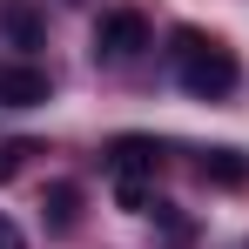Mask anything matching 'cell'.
<instances>
[{"mask_svg": "<svg viewBox=\"0 0 249 249\" xmlns=\"http://www.w3.org/2000/svg\"><path fill=\"white\" fill-rule=\"evenodd\" d=\"M175 81L189 88L196 101H222V94H236L243 81V68H236V54L202 34V27H175Z\"/></svg>", "mask_w": 249, "mask_h": 249, "instance_id": "1", "label": "cell"}, {"mask_svg": "<svg viewBox=\"0 0 249 249\" xmlns=\"http://www.w3.org/2000/svg\"><path fill=\"white\" fill-rule=\"evenodd\" d=\"M155 168H162V148L148 135H115L108 142V175H115V202L122 209H142L155 202Z\"/></svg>", "mask_w": 249, "mask_h": 249, "instance_id": "2", "label": "cell"}, {"mask_svg": "<svg viewBox=\"0 0 249 249\" xmlns=\"http://www.w3.org/2000/svg\"><path fill=\"white\" fill-rule=\"evenodd\" d=\"M142 47H148V20H142V14H101V27H94V54H101V61H135V54H142Z\"/></svg>", "mask_w": 249, "mask_h": 249, "instance_id": "3", "label": "cell"}, {"mask_svg": "<svg viewBox=\"0 0 249 249\" xmlns=\"http://www.w3.org/2000/svg\"><path fill=\"white\" fill-rule=\"evenodd\" d=\"M47 101V74L34 61H0V108H41Z\"/></svg>", "mask_w": 249, "mask_h": 249, "instance_id": "4", "label": "cell"}, {"mask_svg": "<svg viewBox=\"0 0 249 249\" xmlns=\"http://www.w3.org/2000/svg\"><path fill=\"white\" fill-rule=\"evenodd\" d=\"M41 215H47L54 236H68V229L81 222V189H74V182H54V189L41 196Z\"/></svg>", "mask_w": 249, "mask_h": 249, "instance_id": "5", "label": "cell"}, {"mask_svg": "<svg viewBox=\"0 0 249 249\" xmlns=\"http://www.w3.org/2000/svg\"><path fill=\"white\" fill-rule=\"evenodd\" d=\"M196 168H202V182H215V189H243V182H249L243 148H209V155H202Z\"/></svg>", "mask_w": 249, "mask_h": 249, "instance_id": "6", "label": "cell"}, {"mask_svg": "<svg viewBox=\"0 0 249 249\" xmlns=\"http://www.w3.org/2000/svg\"><path fill=\"white\" fill-rule=\"evenodd\" d=\"M7 34H14V41L27 47L34 34H41V27H34V14H27V7H7Z\"/></svg>", "mask_w": 249, "mask_h": 249, "instance_id": "7", "label": "cell"}, {"mask_svg": "<svg viewBox=\"0 0 249 249\" xmlns=\"http://www.w3.org/2000/svg\"><path fill=\"white\" fill-rule=\"evenodd\" d=\"M27 155H34V142H7V148H0V182H7L20 162H27Z\"/></svg>", "mask_w": 249, "mask_h": 249, "instance_id": "8", "label": "cell"}, {"mask_svg": "<svg viewBox=\"0 0 249 249\" xmlns=\"http://www.w3.org/2000/svg\"><path fill=\"white\" fill-rule=\"evenodd\" d=\"M0 249H27V236H20V229H14L7 215H0Z\"/></svg>", "mask_w": 249, "mask_h": 249, "instance_id": "9", "label": "cell"}]
</instances>
